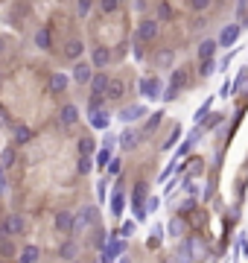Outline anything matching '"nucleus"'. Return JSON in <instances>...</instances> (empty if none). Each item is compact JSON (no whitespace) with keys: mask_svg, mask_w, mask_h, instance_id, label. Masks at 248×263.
<instances>
[{"mask_svg":"<svg viewBox=\"0 0 248 263\" xmlns=\"http://www.w3.org/2000/svg\"><path fill=\"white\" fill-rule=\"evenodd\" d=\"M12 161H15V149H6L3 152V167H12Z\"/></svg>","mask_w":248,"mask_h":263,"instance_id":"obj_41","label":"nucleus"},{"mask_svg":"<svg viewBox=\"0 0 248 263\" xmlns=\"http://www.w3.org/2000/svg\"><path fill=\"white\" fill-rule=\"evenodd\" d=\"M82 53H85V44L79 41V38H70V41L64 44V56H67L70 61H79L82 59Z\"/></svg>","mask_w":248,"mask_h":263,"instance_id":"obj_17","label":"nucleus"},{"mask_svg":"<svg viewBox=\"0 0 248 263\" xmlns=\"http://www.w3.org/2000/svg\"><path fill=\"white\" fill-rule=\"evenodd\" d=\"M94 222H96V208H91V205H88V208H79L76 222H73V237H76V234H82L85 228L94 225Z\"/></svg>","mask_w":248,"mask_h":263,"instance_id":"obj_3","label":"nucleus"},{"mask_svg":"<svg viewBox=\"0 0 248 263\" xmlns=\"http://www.w3.org/2000/svg\"><path fill=\"white\" fill-rule=\"evenodd\" d=\"M213 71H216V59H201V64H199L201 76H210Z\"/></svg>","mask_w":248,"mask_h":263,"instance_id":"obj_32","label":"nucleus"},{"mask_svg":"<svg viewBox=\"0 0 248 263\" xmlns=\"http://www.w3.org/2000/svg\"><path fill=\"white\" fill-rule=\"evenodd\" d=\"M6 228H9V234H12V237L26 234V216L24 214H9V216H6Z\"/></svg>","mask_w":248,"mask_h":263,"instance_id":"obj_7","label":"nucleus"},{"mask_svg":"<svg viewBox=\"0 0 248 263\" xmlns=\"http://www.w3.org/2000/svg\"><path fill=\"white\" fill-rule=\"evenodd\" d=\"M210 3H213V0H187V6L193 9V12H207V9H210Z\"/></svg>","mask_w":248,"mask_h":263,"instance_id":"obj_31","label":"nucleus"},{"mask_svg":"<svg viewBox=\"0 0 248 263\" xmlns=\"http://www.w3.org/2000/svg\"><path fill=\"white\" fill-rule=\"evenodd\" d=\"M161 117H164L161 111H155V114H149V120H146V126H143V135H152V132L158 129V126H161Z\"/></svg>","mask_w":248,"mask_h":263,"instance_id":"obj_25","label":"nucleus"},{"mask_svg":"<svg viewBox=\"0 0 248 263\" xmlns=\"http://www.w3.org/2000/svg\"><path fill=\"white\" fill-rule=\"evenodd\" d=\"M187 85V73H184V68L181 71H175L172 73V79H169V88H166V94H164V100H175L178 96V91Z\"/></svg>","mask_w":248,"mask_h":263,"instance_id":"obj_6","label":"nucleus"},{"mask_svg":"<svg viewBox=\"0 0 248 263\" xmlns=\"http://www.w3.org/2000/svg\"><path fill=\"white\" fill-rule=\"evenodd\" d=\"M96 3H99V9H102L105 15H114L120 9V3H123V0H96Z\"/></svg>","mask_w":248,"mask_h":263,"instance_id":"obj_29","label":"nucleus"},{"mask_svg":"<svg viewBox=\"0 0 248 263\" xmlns=\"http://www.w3.org/2000/svg\"><path fill=\"white\" fill-rule=\"evenodd\" d=\"M94 64L91 61H73V73H70V79L73 82H79V85H91V79H94Z\"/></svg>","mask_w":248,"mask_h":263,"instance_id":"obj_2","label":"nucleus"},{"mask_svg":"<svg viewBox=\"0 0 248 263\" xmlns=\"http://www.w3.org/2000/svg\"><path fill=\"white\" fill-rule=\"evenodd\" d=\"M181 231H184V222H181V219H172V222H169V234H172V237H181Z\"/></svg>","mask_w":248,"mask_h":263,"instance_id":"obj_37","label":"nucleus"},{"mask_svg":"<svg viewBox=\"0 0 248 263\" xmlns=\"http://www.w3.org/2000/svg\"><path fill=\"white\" fill-rule=\"evenodd\" d=\"M123 263H126V260H123Z\"/></svg>","mask_w":248,"mask_h":263,"instance_id":"obj_49","label":"nucleus"},{"mask_svg":"<svg viewBox=\"0 0 248 263\" xmlns=\"http://www.w3.org/2000/svg\"><path fill=\"white\" fill-rule=\"evenodd\" d=\"M108 85H111V76H108L105 71H96V73H94V79H91V94H99V96H105Z\"/></svg>","mask_w":248,"mask_h":263,"instance_id":"obj_8","label":"nucleus"},{"mask_svg":"<svg viewBox=\"0 0 248 263\" xmlns=\"http://www.w3.org/2000/svg\"><path fill=\"white\" fill-rule=\"evenodd\" d=\"M117 117L123 120V123H134V120L146 117V106H126V108H120Z\"/></svg>","mask_w":248,"mask_h":263,"instance_id":"obj_12","label":"nucleus"},{"mask_svg":"<svg viewBox=\"0 0 248 263\" xmlns=\"http://www.w3.org/2000/svg\"><path fill=\"white\" fill-rule=\"evenodd\" d=\"M123 94H126L123 79H111V85H108V91H105V100H123Z\"/></svg>","mask_w":248,"mask_h":263,"instance_id":"obj_21","label":"nucleus"},{"mask_svg":"<svg viewBox=\"0 0 248 263\" xmlns=\"http://www.w3.org/2000/svg\"><path fill=\"white\" fill-rule=\"evenodd\" d=\"M143 205H146V184L137 181L134 184V214H137V219H143V216L149 214V211H143Z\"/></svg>","mask_w":248,"mask_h":263,"instance_id":"obj_11","label":"nucleus"},{"mask_svg":"<svg viewBox=\"0 0 248 263\" xmlns=\"http://www.w3.org/2000/svg\"><path fill=\"white\" fill-rule=\"evenodd\" d=\"M140 94L146 96V100H158L161 94V79L158 76H146V79H140Z\"/></svg>","mask_w":248,"mask_h":263,"instance_id":"obj_5","label":"nucleus"},{"mask_svg":"<svg viewBox=\"0 0 248 263\" xmlns=\"http://www.w3.org/2000/svg\"><path fill=\"white\" fill-rule=\"evenodd\" d=\"M219 123H222V114H210V120L204 123V129H216Z\"/></svg>","mask_w":248,"mask_h":263,"instance_id":"obj_40","label":"nucleus"},{"mask_svg":"<svg viewBox=\"0 0 248 263\" xmlns=\"http://www.w3.org/2000/svg\"><path fill=\"white\" fill-rule=\"evenodd\" d=\"M158 32H161V21H158V18H143L140 24H137V32H134V38H137V41H143V44H149V41H155V38H158Z\"/></svg>","mask_w":248,"mask_h":263,"instance_id":"obj_1","label":"nucleus"},{"mask_svg":"<svg viewBox=\"0 0 248 263\" xmlns=\"http://www.w3.org/2000/svg\"><path fill=\"white\" fill-rule=\"evenodd\" d=\"M91 167H94L91 155H79V161H76V173H79V176H88V173H91Z\"/></svg>","mask_w":248,"mask_h":263,"instance_id":"obj_26","label":"nucleus"},{"mask_svg":"<svg viewBox=\"0 0 248 263\" xmlns=\"http://www.w3.org/2000/svg\"><path fill=\"white\" fill-rule=\"evenodd\" d=\"M236 41H239V26L228 24L222 32H219V47H234Z\"/></svg>","mask_w":248,"mask_h":263,"instance_id":"obj_9","label":"nucleus"},{"mask_svg":"<svg viewBox=\"0 0 248 263\" xmlns=\"http://www.w3.org/2000/svg\"><path fill=\"white\" fill-rule=\"evenodd\" d=\"M0 126H3V117H0Z\"/></svg>","mask_w":248,"mask_h":263,"instance_id":"obj_48","label":"nucleus"},{"mask_svg":"<svg viewBox=\"0 0 248 263\" xmlns=\"http://www.w3.org/2000/svg\"><path fill=\"white\" fill-rule=\"evenodd\" d=\"M207 111H210V103H204V106H201L199 111H196V117H193V120H196V123H201V120L207 117Z\"/></svg>","mask_w":248,"mask_h":263,"instance_id":"obj_39","label":"nucleus"},{"mask_svg":"<svg viewBox=\"0 0 248 263\" xmlns=\"http://www.w3.org/2000/svg\"><path fill=\"white\" fill-rule=\"evenodd\" d=\"M88 114H91V126H94V129H108V123H111V114H108L105 108H96V111H88Z\"/></svg>","mask_w":248,"mask_h":263,"instance_id":"obj_16","label":"nucleus"},{"mask_svg":"<svg viewBox=\"0 0 248 263\" xmlns=\"http://www.w3.org/2000/svg\"><path fill=\"white\" fill-rule=\"evenodd\" d=\"M91 9H94V0H76V15L79 18H88Z\"/></svg>","mask_w":248,"mask_h":263,"instance_id":"obj_28","label":"nucleus"},{"mask_svg":"<svg viewBox=\"0 0 248 263\" xmlns=\"http://www.w3.org/2000/svg\"><path fill=\"white\" fill-rule=\"evenodd\" d=\"M12 138H15V144H18V146H24V144L32 141V129L24 126V123H15V126H12Z\"/></svg>","mask_w":248,"mask_h":263,"instance_id":"obj_15","label":"nucleus"},{"mask_svg":"<svg viewBox=\"0 0 248 263\" xmlns=\"http://www.w3.org/2000/svg\"><path fill=\"white\" fill-rule=\"evenodd\" d=\"M131 231H134V225H131V222H126V225H123V237H129Z\"/></svg>","mask_w":248,"mask_h":263,"instance_id":"obj_45","label":"nucleus"},{"mask_svg":"<svg viewBox=\"0 0 248 263\" xmlns=\"http://www.w3.org/2000/svg\"><path fill=\"white\" fill-rule=\"evenodd\" d=\"M204 26H207V21H204V18H199V21H193V29H204Z\"/></svg>","mask_w":248,"mask_h":263,"instance_id":"obj_44","label":"nucleus"},{"mask_svg":"<svg viewBox=\"0 0 248 263\" xmlns=\"http://www.w3.org/2000/svg\"><path fill=\"white\" fill-rule=\"evenodd\" d=\"M73 222H76L73 211H59L56 214V228H59L61 234H73Z\"/></svg>","mask_w":248,"mask_h":263,"instance_id":"obj_14","label":"nucleus"},{"mask_svg":"<svg viewBox=\"0 0 248 263\" xmlns=\"http://www.w3.org/2000/svg\"><path fill=\"white\" fill-rule=\"evenodd\" d=\"M158 64H161V68H169V64H172V50H161V53H158Z\"/></svg>","mask_w":248,"mask_h":263,"instance_id":"obj_33","label":"nucleus"},{"mask_svg":"<svg viewBox=\"0 0 248 263\" xmlns=\"http://www.w3.org/2000/svg\"><path fill=\"white\" fill-rule=\"evenodd\" d=\"M111 59H114V53L108 47H94L91 50V64H94L96 71H105L108 64H111Z\"/></svg>","mask_w":248,"mask_h":263,"instance_id":"obj_4","label":"nucleus"},{"mask_svg":"<svg viewBox=\"0 0 248 263\" xmlns=\"http://www.w3.org/2000/svg\"><path fill=\"white\" fill-rule=\"evenodd\" d=\"M123 205H126V199H123V193H114V196H111V214H114V216H120V214H123Z\"/></svg>","mask_w":248,"mask_h":263,"instance_id":"obj_27","label":"nucleus"},{"mask_svg":"<svg viewBox=\"0 0 248 263\" xmlns=\"http://www.w3.org/2000/svg\"><path fill=\"white\" fill-rule=\"evenodd\" d=\"M6 190V179H3V170H0V193Z\"/></svg>","mask_w":248,"mask_h":263,"instance_id":"obj_46","label":"nucleus"},{"mask_svg":"<svg viewBox=\"0 0 248 263\" xmlns=\"http://www.w3.org/2000/svg\"><path fill=\"white\" fill-rule=\"evenodd\" d=\"M59 257L61 260H76V257H79V243H76V240H64L61 249H59Z\"/></svg>","mask_w":248,"mask_h":263,"instance_id":"obj_18","label":"nucleus"},{"mask_svg":"<svg viewBox=\"0 0 248 263\" xmlns=\"http://www.w3.org/2000/svg\"><path fill=\"white\" fill-rule=\"evenodd\" d=\"M59 120H61V126H73V123L79 120V108H76V106H64V108H61V114H59Z\"/></svg>","mask_w":248,"mask_h":263,"instance_id":"obj_22","label":"nucleus"},{"mask_svg":"<svg viewBox=\"0 0 248 263\" xmlns=\"http://www.w3.org/2000/svg\"><path fill=\"white\" fill-rule=\"evenodd\" d=\"M102 103H105V96L91 94V100H88V111H96V108H102Z\"/></svg>","mask_w":248,"mask_h":263,"instance_id":"obj_35","label":"nucleus"},{"mask_svg":"<svg viewBox=\"0 0 248 263\" xmlns=\"http://www.w3.org/2000/svg\"><path fill=\"white\" fill-rule=\"evenodd\" d=\"M0 82H3V73H0Z\"/></svg>","mask_w":248,"mask_h":263,"instance_id":"obj_47","label":"nucleus"},{"mask_svg":"<svg viewBox=\"0 0 248 263\" xmlns=\"http://www.w3.org/2000/svg\"><path fill=\"white\" fill-rule=\"evenodd\" d=\"M9 237H12V234H9V228H6V219H0V243L9 240Z\"/></svg>","mask_w":248,"mask_h":263,"instance_id":"obj_42","label":"nucleus"},{"mask_svg":"<svg viewBox=\"0 0 248 263\" xmlns=\"http://www.w3.org/2000/svg\"><path fill=\"white\" fill-rule=\"evenodd\" d=\"M216 50H219V41L216 38H204L199 44V59H216Z\"/></svg>","mask_w":248,"mask_h":263,"instance_id":"obj_19","label":"nucleus"},{"mask_svg":"<svg viewBox=\"0 0 248 263\" xmlns=\"http://www.w3.org/2000/svg\"><path fill=\"white\" fill-rule=\"evenodd\" d=\"M108 164H111V146L96 152V167H108Z\"/></svg>","mask_w":248,"mask_h":263,"instance_id":"obj_30","label":"nucleus"},{"mask_svg":"<svg viewBox=\"0 0 248 263\" xmlns=\"http://www.w3.org/2000/svg\"><path fill=\"white\" fill-rule=\"evenodd\" d=\"M178 138H181V126H175V129H172V135H169V141H164V149H172Z\"/></svg>","mask_w":248,"mask_h":263,"instance_id":"obj_36","label":"nucleus"},{"mask_svg":"<svg viewBox=\"0 0 248 263\" xmlns=\"http://www.w3.org/2000/svg\"><path fill=\"white\" fill-rule=\"evenodd\" d=\"M9 47H12V38H9V36H0V56H6Z\"/></svg>","mask_w":248,"mask_h":263,"instance_id":"obj_38","label":"nucleus"},{"mask_svg":"<svg viewBox=\"0 0 248 263\" xmlns=\"http://www.w3.org/2000/svg\"><path fill=\"white\" fill-rule=\"evenodd\" d=\"M108 173H111V176H117V173H120V158H111V164H108Z\"/></svg>","mask_w":248,"mask_h":263,"instance_id":"obj_43","label":"nucleus"},{"mask_svg":"<svg viewBox=\"0 0 248 263\" xmlns=\"http://www.w3.org/2000/svg\"><path fill=\"white\" fill-rule=\"evenodd\" d=\"M67 82H70V79H67V73H61V71H56V73H50V94H64V91H67Z\"/></svg>","mask_w":248,"mask_h":263,"instance_id":"obj_10","label":"nucleus"},{"mask_svg":"<svg viewBox=\"0 0 248 263\" xmlns=\"http://www.w3.org/2000/svg\"><path fill=\"white\" fill-rule=\"evenodd\" d=\"M32 41H36L38 50H53V32H50V26H38Z\"/></svg>","mask_w":248,"mask_h":263,"instance_id":"obj_13","label":"nucleus"},{"mask_svg":"<svg viewBox=\"0 0 248 263\" xmlns=\"http://www.w3.org/2000/svg\"><path fill=\"white\" fill-rule=\"evenodd\" d=\"M137 144H140V135H137L134 129H126L123 135H120V146H123V149H134Z\"/></svg>","mask_w":248,"mask_h":263,"instance_id":"obj_20","label":"nucleus"},{"mask_svg":"<svg viewBox=\"0 0 248 263\" xmlns=\"http://www.w3.org/2000/svg\"><path fill=\"white\" fill-rule=\"evenodd\" d=\"M0 263H3V260H0Z\"/></svg>","mask_w":248,"mask_h":263,"instance_id":"obj_50","label":"nucleus"},{"mask_svg":"<svg viewBox=\"0 0 248 263\" xmlns=\"http://www.w3.org/2000/svg\"><path fill=\"white\" fill-rule=\"evenodd\" d=\"M76 149H79V155H94V152H96V141H94V138H79Z\"/></svg>","mask_w":248,"mask_h":263,"instance_id":"obj_23","label":"nucleus"},{"mask_svg":"<svg viewBox=\"0 0 248 263\" xmlns=\"http://www.w3.org/2000/svg\"><path fill=\"white\" fill-rule=\"evenodd\" d=\"M169 18H172L169 3H158V21H169Z\"/></svg>","mask_w":248,"mask_h":263,"instance_id":"obj_34","label":"nucleus"},{"mask_svg":"<svg viewBox=\"0 0 248 263\" xmlns=\"http://www.w3.org/2000/svg\"><path fill=\"white\" fill-rule=\"evenodd\" d=\"M38 257H41V251H38V246H26V249L21 251V260H18V263H36Z\"/></svg>","mask_w":248,"mask_h":263,"instance_id":"obj_24","label":"nucleus"}]
</instances>
